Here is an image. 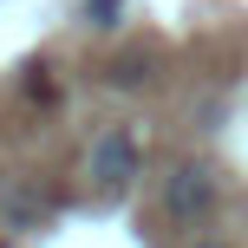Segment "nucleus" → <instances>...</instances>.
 Here are the masks:
<instances>
[{
	"label": "nucleus",
	"instance_id": "nucleus-2",
	"mask_svg": "<svg viewBox=\"0 0 248 248\" xmlns=\"http://www.w3.org/2000/svg\"><path fill=\"white\" fill-rule=\"evenodd\" d=\"M92 183L105 189V196H118V189H131V176L144 170V150H137V137L124 131V124H111V131L92 137V157H85Z\"/></svg>",
	"mask_w": 248,
	"mask_h": 248
},
{
	"label": "nucleus",
	"instance_id": "nucleus-3",
	"mask_svg": "<svg viewBox=\"0 0 248 248\" xmlns=\"http://www.w3.org/2000/svg\"><path fill=\"white\" fill-rule=\"evenodd\" d=\"M39 216H46V202H39L26 183H7V189H0V229H7V235L39 229Z\"/></svg>",
	"mask_w": 248,
	"mask_h": 248
},
{
	"label": "nucleus",
	"instance_id": "nucleus-5",
	"mask_svg": "<svg viewBox=\"0 0 248 248\" xmlns=\"http://www.w3.org/2000/svg\"><path fill=\"white\" fill-rule=\"evenodd\" d=\"M189 248H229V242H216V235H196V242H189Z\"/></svg>",
	"mask_w": 248,
	"mask_h": 248
},
{
	"label": "nucleus",
	"instance_id": "nucleus-1",
	"mask_svg": "<svg viewBox=\"0 0 248 248\" xmlns=\"http://www.w3.org/2000/svg\"><path fill=\"white\" fill-rule=\"evenodd\" d=\"M216 209H222V183H216L209 163H196V157L170 163V176H163V216L183 222V229H196V222H209Z\"/></svg>",
	"mask_w": 248,
	"mask_h": 248
},
{
	"label": "nucleus",
	"instance_id": "nucleus-4",
	"mask_svg": "<svg viewBox=\"0 0 248 248\" xmlns=\"http://www.w3.org/2000/svg\"><path fill=\"white\" fill-rule=\"evenodd\" d=\"M85 13H92V20H98V26H111L118 13H124V0H85Z\"/></svg>",
	"mask_w": 248,
	"mask_h": 248
}]
</instances>
